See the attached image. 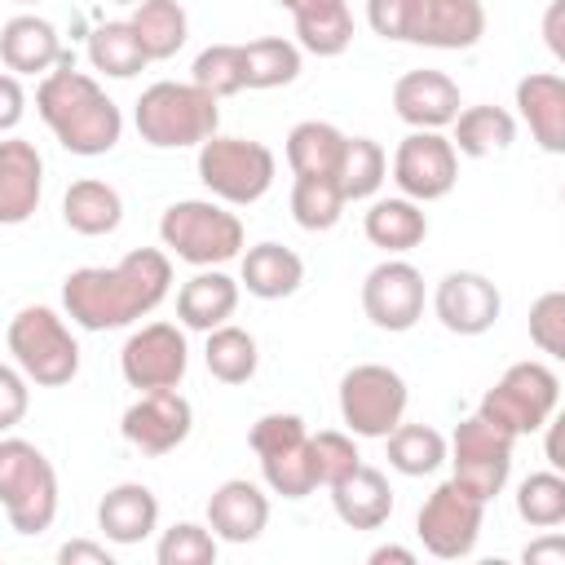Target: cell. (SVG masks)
Wrapping results in <instances>:
<instances>
[{"instance_id":"obj_12","label":"cell","mask_w":565,"mask_h":565,"mask_svg":"<svg viewBox=\"0 0 565 565\" xmlns=\"http://www.w3.org/2000/svg\"><path fill=\"white\" fill-rule=\"evenodd\" d=\"M481 521H486V503L477 494H468L459 481H441L415 516V534L424 543L428 556L437 561H463L477 539H481Z\"/></svg>"},{"instance_id":"obj_25","label":"cell","mask_w":565,"mask_h":565,"mask_svg":"<svg viewBox=\"0 0 565 565\" xmlns=\"http://www.w3.org/2000/svg\"><path fill=\"white\" fill-rule=\"evenodd\" d=\"M331 490V508L349 530H380L393 516V486L380 468L358 463L353 472H344L340 481L327 486Z\"/></svg>"},{"instance_id":"obj_43","label":"cell","mask_w":565,"mask_h":565,"mask_svg":"<svg viewBox=\"0 0 565 565\" xmlns=\"http://www.w3.org/2000/svg\"><path fill=\"white\" fill-rule=\"evenodd\" d=\"M309 441H313V463H318V486H331V481H340L344 472H353L358 463H362V455H358V441H353V433L344 428H322V433H309Z\"/></svg>"},{"instance_id":"obj_34","label":"cell","mask_w":565,"mask_h":565,"mask_svg":"<svg viewBox=\"0 0 565 565\" xmlns=\"http://www.w3.org/2000/svg\"><path fill=\"white\" fill-rule=\"evenodd\" d=\"M203 362H207V375L221 380V384H247L260 366V349H256V335L247 327H234V322H221L207 331V344H203Z\"/></svg>"},{"instance_id":"obj_41","label":"cell","mask_w":565,"mask_h":565,"mask_svg":"<svg viewBox=\"0 0 565 565\" xmlns=\"http://www.w3.org/2000/svg\"><path fill=\"white\" fill-rule=\"evenodd\" d=\"M190 84H199L216 102L243 93L247 88V79H243V44H207L190 66Z\"/></svg>"},{"instance_id":"obj_17","label":"cell","mask_w":565,"mask_h":565,"mask_svg":"<svg viewBox=\"0 0 565 565\" xmlns=\"http://www.w3.org/2000/svg\"><path fill=\"white\" fill-rule=\"evenodd\" d=\"M433 313L450 335H486L503 313V296L486 274L450 269L433 287Z\"/></svg>"},{"instance_id":"obj_32","label":"cell","mask_w":565,"mask_h":565,"mask_svg":"<svg viewBox=\"0 0 565 565\" xmlns=\"http://www.w3.org/2000/svg\"><path fill=\"white\" fill-rule=\"evenodd\" d=\"M128 26L137 31L150 62H168L190 40V18H185L181 0H137Z\"/></svg>"},{"instance_id":"obj_26","label":"cell","mask_w":565,"mask_h":565,"mask_svg":"<svg viewBox=\"0 0 565 565\" xmlns=\"http://www.w3.org/2000/svg\"><path fill=\"white\" fill-rule=\"evenodd\" d=\"M296 22L300 53L313 57H340L353 44V13L344 0H274Z\"/></svg>"},{"instance_id":"obj_28","label":"cell","mask_w":565,"mask_h":565,"mask_svg":"<svg viewBox=\"0 0 565 565\" xmlns=\"http://www.w3.org/2000/svg\"><path fill=\"white\" fill-rule=\"evenodd\" d=\"M238 291H243L238 278H230L221 265L199 269V274L185 278L181 291H177V318H181V327L207 335L212 327L230 322L234 309H238Z\"/></svg>"},{"instance_id":"obj_30","label":"cell","mask_w":565,"mask_h":565,"mask_svg":"<svg viewBox=\"0 0 565 565\" xmlns=\"http://www.w3.org/2000/svg\"><path fill=\"white\" fill-rule=\"evenodd\" d=\"M450 146L455 154L463 159H486V154H503L512 141H516V115L494 106V102H477V106H463L455 119H450Z\"/></svg>"},{"instance_id":"obj_11","label":"cell","mask_w":565,"mask_h":565,"mask_svg":"<svg viewBox=\"0 0 565 565\" xmlns=\"http://www.w3.org/2000/svg\"><path fill=\"white\" fill-rule=\"evenodd\" d=\"M512 446L516 441L503 428H494L490 419H481V415L459 419L450 441H446L450 481H459L468 494L490 503L494 494H503V486L512 477Z\"/></svg>"},{"instance_id":"obj_47","label":"cell","mask_w":565,"mask_h":565,"mask_svg":"<svg viewBox=\"0 0 565 565\" xmlns=\"http://www.w3.org/2000/svg\"><path fill=\"white\" fill-rule=\"evenodd\" d=\"M22 115H26V88L13 71H0V137L13 132L22 124Z\"/></svg>"},{"instance_id":"obj_9","label":"cell","mask_w":565,"mask_h":565,"mask_svg":"<svg viewBox=\"0 0 565 565\" xmlns=\"http://www.w3.org/2000/svg\"><path fill=\"white\" fill-rule=\"evenodd\" d=\"M247 446L260 459V477L269 494L282 499H309L318 490V463H313V441L300 415L291 411H269L252 424Z\"/></svg>"},{"instance_id":"obj_27","label":"cell","mask_w":565,"mask_h":565,"mask_svg":"<svg viewBox=\"0 0 565 565\" xmlns=\"http://www.w3.org/2000/svg\"><path fill=\"white\" fill-rule=\"evenodd\" d=\"M300 282H305V260L291 247L265 238V243L238 252V287H247V296L287 300L300 291Z\"/></svg>"},{"instance_id":"obj_37","label":"cell","mask_w":565,"mask_h":565,"mask_svg":"<svg viewBox=\"0 0 565 565\" xmlns=\"http://www.w3.org/2000/svg\"><path fill=\"white\" fill-rule=\"evenodd\" d=\"M300 44L287 35H260L243 44V79L247 88H282L300 75Z\"/></svg>"},{"instance_id":"obj_14","label":"cell","mask_w":565,"mask_h":565,"mask_svg":"<svg viewBox=\"0 0 565 565\" xmlns=\"http://www.w3.org/2000/svg\"><path fill=\"white\" fill-rule=\"evenodd\" d=\"M119 371L128 388L150 393V388H177L190 371V344L177 322H146L137 327L124 349H119Z\"/></svg>"},{"instance_id":"obj_51","label":"cell","mask_w":565,"mask_h":565,"mask_svg":"<svg viewBox=\"0 0 565 565\" xmlns=\"http://www.w3.org/2000/svg\"><path fill=\"white\" fill-rule=\"evenodd\" d=\"M366 561H371V565H388V561H397V565H415V552L402 547V543H384V547H375Z\"/></svg>"},{"instance_id":"obj_1","label":"cell","mask_w":565,"mask_h":565,"mask_svg":"<svg viewBox=\"0 0 565 565\" xmlns=\"http://www.w3.org/2000/svg\"><path fill=\"white\" fill-rule=\"evenodd\" d=\"M172 291V256L163 247H132L115 265L71 269L62 282V309L84 331H119L154 313Z\"/></svg>"},{"instance_id":"obj_42","label":"cell","mask_w":565,"mask_h":565,"mask_svg":"<svg viewBox=\"0 0 565 565\" xmlns=\"http://www.w3.org/2000/svg\"><path fill=\"white\" fill-rule=\"evenodd\" d=\"M216 547L221 539L199 525V521H177L159 534V547H154V561L159 565H212L216 561Z\"/></svg>"},{"instance_id":"obj_45","label":"cell","mask_w":565,"mask_h":565,"mask_svg":"<svg viewBox=\"0 0 565 565\" xmlns=\"http://www.w3.org/2000/svg\"><path fill=\"white\" fill-rule=\"evenodd\" d=\"M26 406H31V380L18 366L0 362V437L26 419Z\"/></svg>"},{"instance_id":"obj_21","label":"cell","mask_w":565,"mask_h":565,"mask_svg":"<svg viewBox=\"0 0 565 565\" xmlns=\"http://www.w3.org/2000/svg\"><path fill=\"white\" fill-rule=\"evenodd\" d=\"M269 525V494L247 481V477H230L207 494V530L221 543H256Z\"/></svg>"},{"instance_id":"obj_13","label":"cell","mask_w":565,"mask_h":565,"mask_svg":"<svg viewBox=\"0 0 565 565\" xmlns=\"http://www.w3.org/2000/svg\"><path fill=\"white\" fill-rule=\"evenodd\" d=\"M459 181V154L450 137L433 128H411L393 150V185L415 203H437Z\"/></svg>"},{"instance_id":"obj_40","label":"cell","mask_w":565,"mask_h":565,"mask_svg":"<svg viewBox=\"0 0 565 565\" xmlns=\"http://www.w3.org/2000/svg\"><path fill=\"white\" fill-rule=\"evenodd\" d=\"M516 516L530 530H556L565 521V477L556 468L530 472L516 486Z\"/></svg>"},{"instance_id":"obj_24","label":"cell","mask_w":565,"mask_h":565,"mask_svg":"<svg viewBox=\"0 0 565 565\" xmlns=\"http://www.w3.org/2000/svg\"><path fill=\"white\" fill-rule=\"evenodd\" d=\"M97 530L115 547H132L159 530V499L141 481H119L97 503Z\"/></svg>"},{"instance_id":"obj_53","label":"cell","mask_w":565,"mask_h":565,"mask_svg":"<svg viewBox=\"0 0 565 565\" xmlns=\"http://www.w3.org/2000/svg\"><path fill=\"white\" fill-rule=\"evenodd\" d=\"M115 4H137V0H115Z\"/></svg>"},{"instance_id":"obj_7","label":"cell","mask_w":565,"mask_h":565,"mask_svg":"<svg viewBox=\"0 0 565 565\" xmlns=\"http://www.w3.org/2000/svg\"><path fill=\"white\" fill-rule=\"evenodd\" d=\"M9 353H13V366L40 388H62L79 375V344L66 318L49 305H26L13 313Z\"/></svg>"},{"instance_id":"obj_38","label":"cell","mask_w":565,"mask_h":565,"mask_svg":"<svg viewBox=\"0 0 565 565\" xmlns=\"http://www.w3.org/2000/svg\"><path fill=\"white\" fill-rule=\"evenodd\" d=\"M384 441H388V468L402 477H428L446 463V437L433 424H397Z\"/></svg>"},{"instance_id":"obj_18","label":"cell","mask_w":565,"mask_h":565,"mask_svg":"<svg viewBox=\"0 0 565 565\" xmlns=\"http://www.w3.org/2000/svg\"><path fill=\"white\" fill-rule=\"evenodd\" d=\"M486 35V4L481 0H415L411 9V26H406V44H424V49H472Z\"/></svg>"},{"instance_id":"obj_8","label":"cell","mask_w":565,"mask_h":565,"mask_svg":"<svg viewBox=\"0 0 565 565\" xmlns=\"http://www.w3.org/2000/svg\"><path fill=\"white\" fill-rule=\"evenodd\" d=\"M561 406V375L547 362H512L481 397L477 415L490 419L494 428H503L512 441L539 433Z\"/></svg>"},{"instance_id":"obj_49","label":"cell","mask_w":565,"mask_h":565,"mask_svg":"<svg viewBox=\"0 0 565 565\" xmlns=\"http://www.w3.org/2000/svg\"><path fill=\"white\" fill-rule=\"evenodd\" d=\"M525 565H565V539L556 530H543V539H534L525 552H521Z\"/></svg>"},{"instance_id":"obj_3","label":"cell","mask_w":565,"mask_h":565,"mask_svg":"<svg viewBox=\"0 0 565 565\" xmlns=\"http://www.w3.org/2000/svg\"><path fill=\"white\" fill-rule=\"evenodd\" d=\"M132 124L141 132L146 146L154 150H185L207 141L221 128V106L212 93H203L199 84H177V79H159L150 84L137 106H132Z\"/></svg>"},{"instance_id":"obj_4","label":"cell","mask_w":565,"mask_h":565,"mask_svg":"<svg viewBox=\"0 0 565 565\" xmlns=\"http://www.w3.org/2000/svg\"><path fill=\"white\" fill-rule=\"evenodd\" d=\"M159 243L168 247V256L194 265V269H212L225 265L243 252L247 234L243 221L216 203V199H181L172 207H163L159 216Z\"/></svg>"},{"instance_id":"obj_39","label":"cell","mask_w":565,"mask_h":565,"mask_svg":"<svg viewBox=\"0 0 565 565\" xmlns=\"http://www.w3.org/2000/svg\"><path fill=\"white\" fill-rule=\"evenodd\" d=\"M340 216H344V194H340L335 177L309 172V177H296L291 181V221L300 230L327 234V230L340 225Z\"/></svg>"},{"instance_id":"obj_20","label":"cell","mask_w":565,"mask_h":565,"mask_svg":"<svg viewBox=\"0 0 565 565\" xmlns=\"http://www.w3.org/2000/svg\"><path fill=\"white\" fill-rule=\"evenodd\" d=\"M459 84L446 75V71H406L397 75L393 84V115L406 124V128H450V119L459 115Z\"/></svg>"},{"instance_id":"obj_16","label":"cell","mask_w":565,"mask_h":565,"mask_svg":"<svg viewBox=\"0 0 565 565\" xmlns=\"http://www.w3.org/2000/svg\"><path fill=\"white\" fill-rule=\"evenodd\" d=\"M362 313L380 331H393V335L411 331L424 318V274L402 256L380 260L362 278Z\"/></svg>"},{"instance_id":"obj_33","label":"cell","mask_w":565,"mask_h":565,"mask_svg":"<svg viewBox=\"0 0 565 565\" xmlns=\"http://www.w3.org/2000/svg\"><path fill=\"white\" fill-rule=\"evenodd\" d=\"M340 150H344V132L327 119H300L287 132V146H282L291 177H309V172L331 177L335 163H340Z\"/></svg>"},{"instance_id":"obj_31","label":"cell","mask_w":565,"mask_h":565,"mask_svg":"<svg viewBox=\"0 0 565 565\" xmlns=\"http://www.w3.org/2000/svg\"><path fill=\"white\" fill-rule=\"evenodd\" d=\"M62 221L84 238L115 234L119 221H124V199L110 181H97V177L71 181L66 194H62Z\"/></svg>"},{"instance_id":"obj_22","label":"cell","mask_w":565,"mask_h":565,"mask_svg":"<svg viewBox=\"0 0 565 565\" xmlns=\"http://www.w3.org/2000/svg\"><path fill=\"white\" fill-rule=\"evenodd\" d=\"M516 115L547 154H565V79L556 71H530L516 79Z\"/></svg>"},{"instance_id":"obj_35","label":"cell","mask_w":565,"mask_h":565,"mask_svg":"<svg viewBox=\"0 0 565 565\" xmlns=\"http://www.w3.org/2000/svg\"><path fill=\"white\" fill-rule=\"evenodd\" d=\"M384 172H388V154L375 137H344V150H340V163H335V185L344 194V203H362V199H375V190L384 185Z\"/></svg>"},{"instance_id":"obj_2","label":"cell","mask_w":565,"mask_h":565,"mask_svg":"<svg viewBox=\"0 0 565 565\" xmlns=\"http://www.w3.org/2000/svg\"><path fill=\"white\" fill-rule=\"evenodd\" d=\"M35 115L49 124L57 146L79 154V159L110 154L124 137V110L106 97V88L93 75L75 71L71 53H62V62L40 79Z\"/></svg>"},{"instance_id":"obj_10","label":"cell","mask_w":565,"mask_h":565,"mask_svg":"<svg viewBox=\"0 0 565 565\" xmlns=\"http://www.w3.org/2000/svg\"><path fill=\"white\" fill-rule=\"evenodd\" d=\"M406 380L384 362H358L340 375V424L353 437H388L406 415Z\"/></svg>"},{"instance_id":"obj_44","label":"cell","mask_w":565,"mask_h":565,"mask_svg":"<svg viewBox=\"0 0 565 565\" xmlns=\"http://www.w3.org/2000/svg\"><path fill=\"white\" fill-rule=\"evenodd\" d=\"M530 340L547 358H565V291H543L530 305Z\"/></svg>"},{"instance_id":"obj_15","label":"cell","mask_w":565,"mask_h":565,"mask_svg":"<svg viewBox=\"0 0 565 565\" xmlns=\"http://www.w3.org/2000/svg\"><path fill=\"white\" fill-rule=\"evenodd\" d=\"M119 433L132 450H141L150 459L172 455L194 433V406L181 388H150L124 411Z\"/></svg>"},{"instance_id":"obj_36","label":"cell","mask_w":565,"mask_h":565,"mask_svg":"<svg viewBox=\"0 0 565 565\" xmlns=\"http://www.w3.org/2000/svg\"><path fill=\"white\" fill-rule=\"evenodd\" d=\"M88 62H93V71H102L110 79H132L137 71L150 66V57L137 40V31L128 26V18L124 22H102V26L88 31Z\"/></svg>"},{"instance_id":"obj_29","label":"cell","mask_w":565,"mask_h":565,"mask_svg":"<svg viewBox=\"0 0 565 565\" xmlns=\"http://www.w3.org/2000/svg\"><path fill=\"white\" fill-rule=\"evenodd\" d=\"M362 234L371 247L388 252V256H406L428 238V216L424 203L397 194V199H375L362 216Z\"/></svg>"},{"instance_id":"obj_46","label":"cell","mask_w":565,"mask_h":565,"mask_svg":"<svg viewBox=\"0 0 565 565\" xmlns=\"http://www.w3.org/2000/svg\"><path fill=\"white\" fill-rule=\"evenodd\" d=\"M411 9H415V0H366V26H371L380 40L406 44Z\"/></svg>"},{"instance_id":"obj_48","label":"cell","mask_w":565,"mask_h":565,"mask_svg":"<svg viewBox=\"0 0 565 565\" xmlns=\"http://www.w3.org/2000/svg\"><path fill=\"white\" fill-rule=\"evenodd\" d=\"M57 561L62 565H115L110 547L106 543H93V539H71L57 547Z\"/></svg>"},{"instance_id":"obj_23","label":"cell","mask_w":565,"mask_h":565,"mask_svg":"<svg viewBox=\"0 0 565 565\" xmlns=\"http://www.w3.org/2000/svg\"><path fill=\"white\" fill-rule=\"evenodd\" d=\"M62 53L66 49H62L57 26L49 18H40V13H13L0 26V62L18 79L22 75H49L62 62Z\"/></svg>"},{"instance_id":"obj_6","label":"cell","mask_w":565,"mask_h":565,"mask_svg":"<svg viewBox=\"0 0 565 565\" xmlns=\"http://www.w3.org/2000/svg\"><path fill=\"white\" fill-rule=\"evenodd\" d=\"M278 177V159L265 141L252 137H221L212 132L199 141V181L225 207H252L269 194Z\"/></svg>"},{"instance_id":"obj_52","label":"cell","mask_w":565,"mask_h":565,"mask_svg":"<svg viewBox=\"0 0 565 565\" xmlns=\"http://www.w3.org/2000/svg\"><path fill=\"white\" fill-rule=\"evenodd\" d=\"M18 4H40V0H18Z\"/></svg>"},{"instance_id":"obj_19","label":"cell","mask_w":565,"mask_h":565,"mask_svg":"<svg viewBox=\"0 0 565 565\" xmlns=\"http://www.w3.org/2000/svg\"><path fill=\"white\" fill-rule=\"evenodd\" d=\"M44 199V159L35 141L4 132L0 137V225H22Z\"/></svg>"},{"instance_id":"obj_5","label":"cell","mask_w":565,"mask_h":565,"mask_svg":"<svg viewBox=\"0 0 565 565\" xmlns=\"http://www.w3.org/2000/svg\"><path fill=\"white\" fill-rule=\"evenodd\" d=\"M0 508L18 534H44L57 516V472L26 437H0Z\"/></svg>"},{"instance_id":"obj_50","label":"cell","mask_w":565,"mask_h":565,"mask_svg":"<svg viewBox=\"0 0 565 565\" xmlns=\"http://www.w3.org/2000/svg\"><path fill=\"white\" fill-rule=\"evenodd\" d=\"M543 40L552 49L556 62H565V0H552L543 13Z\"/></svg>"}]
</instances>
